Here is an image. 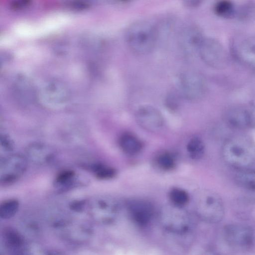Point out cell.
<instances>
[{"instance_id":"6da1fadb","label":"cell","mask_w":255,"mask_h":255,"mask_svg":"<svg viewBox=\"0 0 255 255\" xmlns=\"http://www.w3.org/2000/svg\"><path fill=\"white\" fill-rule=\"evenodd\" d=\"M222 154L229 165L240 170L247 169L255 163V143L245 134L232 136L223 143Z\"/></svg>"},{"instance_id":"7a4b0ae2","label":"cell","mask_w":255,"mask_h":255,"mask_svg":"<svg viewBox=\"0 0 255 255\" xmlns=\"http://www.w3.org/2000/svg\"><path fill=\"white\" fill-rule=\"evenodd\" d=\"M193 199L195 212L200 219L209 223H218L223 220L224 203L217 193L200 190L195 194Z\"/></svg>"},{"instance_id":"3957f363","label":"cell","mask_w":255,"mask_h":255,"mask_svg":"<svg viewBox=\"0 0 255 255\" xmlns=\"http://www.w3.org/2000/svg\"><path fill=\"white\" fill-rule=\"evenodd\" d=\"M86 210L95 222L102 225H110L116 220L120 205L114 198L101 195L87 200Z\"/></svg>"},{"instance_id":"277c9868","label":"cell","mask_w":255,"mask_h":255,"mask_svg":"<svg viewBox=\"0 0 255 255\" xmlns=\"http://www.w3.org/2000/svg\"><path fill=\"white\" fill-rule=\"evenodd\" d=\"M156 33L153 26L146 22L133 25L127 31V42L131 50L137 54H146L154 48Z\"/></svg>"},{"instance_id":"5b68a950","label":"cell","mask_w":255,"mask_h":255,"mask_svg":"<svg viewBox=\"0 0 255 255\" xmlns=\"http://www.w3.org/2000/svg\"><path fill=\"white\" fill-rule=\"evenodd\" d=\"M160 216L163 227L172 233L183 235L192 227V219L183 207L173 204L165 206L161 211Z\"/></svg>"},{"instance_id":"8992f818","label":"cell","mask_w":255,"mask_h":255,"mask_svg":"<svg viewBox=\"0 0 255 255\" xmlns=\"http://www.w3.org/2000/svg\"><path fill=\"white\" fill-rule=\"evenodd\" d=\"M28 161L26 156L19 154L1 158L0 161V186H7L16 182L25 172Z\"/></svg>"},{"instance_id":"52a82bcc","label":"cell","mask_w":255,"mask_h":255,"mask_svg":"<svg viewBox=\"0 0 255 255\" xmlns=\"http://www.w3.org/2000/svg\"><path fill=\"white\" fill-rule=\"evenodd\" d=\"M53 227L63 239L72 244L86 243L93 233L88 224L70 220H58L54 223Z\"/></svg>"},{"instance_id":"ba28073f","label":"cell","mask_w":255,"mask_h":255,"mask_svg":"<svg viewBox=\"0 0 255 255\" xmlns=\"http://www.w3.org/2000/svg\"><path fill=\"white\" fill-rule=\"evenodd\" d=\"M224 120L233 129H255V104L238 105L230 107L225 113Z\"/></svg>"},{"instance_id":"9c48e42d","label":"cell","mask_w":255,"mask_h":255,"mask_svg":"<svg viewBox=\"0 0 255 255\" xmlns=\"http://www.w3.org/2000/svg\"><path fill=\"white\" fill-rule=\"evenodd\" d=\"M202 61L208 66L217 69H223L228 65L227 54L222 45L212 38H204L198 48Z\"/></svg>"},{"instance_id":"30bf717a","label":"cell","mask_w":255,"mask_h":255,"mask_svg":"<svg viewBox=\"0 0 255 255\" xmlns=\"http://www.w3.org/2000/svg\"><path fill=\"white\" fill-rule=\"evenodd\" d=\"M223 234L226 243L237 249L248 250L254 242V231L247 225L238 223L226 225L223 228Z\"/></svg>"},{"instance_id":"8fae6325","label":"cell","mask_w":255,"mask_h":255,"mask_svg":"<svg viewBox=\"0 0 255 255\" xmlns=\"http://www.w3.org/2000/svg\"><path fill=\"white\" fill-rule=\"evenodd\" d=\"M180 88L183 96L191 101H196L204 95L206 86L204 78L193 71L182 73L179 79Z\"/></svg>"},{"instance_id":"7c38bea8","label":"cell","mask_w":255,"mask_h":255,"mask_svg":"<svg viewBox=\"0 0 255 255\" xmlns=\"http://www.w3.org/2000/svg\"><path fill=\"white\" fill-rule=\"evenodd\" d=\"M232 51L238 61L255 73V35L233 42Z\"/></svg>"},{"instance_id":"4fadbf2b","label":"cell","mask_w":255,"mask_h":255,"mask_svg":"<svg viewBox=\"0 0 255 255\" xmlns=\"http://www.w3.org/2000/svg\"><path fill=\"white\" fill-rule=\"evenodd\" d=\"M126 207L130 219L137 226L144 227L150 223L154 215V208L150 202L133 199L127 202Z\"/></svg>"},{"instance_id":"5bb4252c","label":"cell","mask_w":255,"mask_h":255,"mask_svg":"<svg viewBox=\"0 0 255 255\" xmlns=\"http://www.w3.org/2000/svg\"><path fill=\"white\" fill-rule=\"evenodd\" d=\"M135 117L137 124L148 131H159L164 126L162 115L158 109L152 106L143 105L138 108Z\"/></svg>"},{"instance_id":"9a60e30c","label":"cell","mask_w":255,"mask_h":255,"mask_svg":"<svg viewBox=\"0 0 255 255\" xmlns=\"http://www.w3.org/2000/svg\"><path fill=\"white\" fill-rule=\"evenodd\" d=\"M1 242L8 254L23 255L27 253L28 248L24 237L15 229L4 228L1 233Z\"/></svg>"},{"instance_id":"2e32d148","label":"cell","mask_w":255,"mask_h":255,"mask_svg":"<svg viewBox=\"0 0 255 255\" xmlns=\"http://www.w3.org/2000/svg\"><path fill=\"white\" fill-rule=\"evenodd\" d=\"M26 157L28 161L37 165L47 166L54 162L56 155L52 149L46 146L35 144L27 148Z\"/></svg>"},{"instance_id":"e0dca14e","label":"cell","mask_w":255,"mask_h":255,"mask_svg":"<svg viewBox=\"0 0 255 255\" xmlns=\"http://www.w3.org/2000/svg\"><path fill=\"white\" fill-rule=\"evenodd\" d=\"M53 183L57 192L63 193L79 186L81 182L75 171L66 169L56 175Z\"/></svg>"},{"instance_id":"ac0fdd59","label":"cell","mask_w":255,"mask_h":255,"mask_svg":"<svg viewBox=\"0 0 255 255\" xmlns=\"http://www.w3.org/2000/svg\"><path fill=\"white\" fill-rule=\"evenodd\" d=\"M119 144L122 151L130 155L138 154L143 148V143L140 139L128 132H125L121 135Z\"/></svg>"},{"instance_id":"d6986e66","label":"cell","mask_w":255,"mask_h":255,"mask_svg":"<svg viewBox=\"0 0 255 255\" xmlns=\"http://www.w3.org/2000/svg\"><path fill=\"white\" fill-rule=\"evenodd\" d=\"M82 167L100 180L111 179L117 175V171L114 167L100 162L83 163Z\"/></svg>"},{"instance_id":"ffe728a7","label":"cell","mask_w":255,"mask_h":255,"mask_svg":"<svg viewBox=\"0 0 255 255\" xmlns=\"http://www.w3.org/2000/svg\"><path fill=\"white\" fill-rule=\"evenodd\" d=\"M235 180L239 186L255 191V170L241 169L236 174Z\"/></svg>"},{"instance_id":"44dd1931","label":"cell","mask_w":255,"mask_h":255,"mask_svg":"<svg viewBox=\"0 0 255 255\" xmlns=\"http://www.w3.org/2000/svg\"><path fill=\"white\" fill-rule=\"evenodd\" d=\"M215 14L225 19L236 17L237 8L230 0H220L216 2L214 7Z\"/></svg>"},{"instance_id":"7402d4cb","label":"cell","mask_w":255,"mask_h":255,"mask_svg":"<svg viewBox=\"0 0 255 255\" xmlns=\"http://www.w3.org/2000/svg\"><path fill=\"white\" fill-rule=\"evenodd\" d=\"M186 149L189 157L194 160L201 159L205 152V145L198 137H193L188 142Z\"/></svg>"},{"instance_id":"603a6c76","label":"cell","mask_w":255,"mask_h":255,"mask_svg":"<svg viewBox=\"0 0 255 255\" xmlns=\"http://www.w3.org/2000/svg\"><path fill=\"white\" fill-rule=\"evenodd\" d=\"M19 207V201L16 199L3 201L0 205V218L4 220L12 218L17 212Z\"/></svg>"},{"instance_id":"cb8c5ba5","label":"cell","mask_w":255,"mask_h":255,"mask_svg":"<svg viewBox=\"0 0 255 255\" xmlns=\"http://www.w3.org/2000/svg\"><path fill=\"white\" fill-rule=\"evenodd\" d=\"M169 198L172 204L184 207L189 201V196L184 190L179 188H173L169 193Z\"/></svg>"},{"instance_id":"d4e9b609","label":"cell","mask_w":255,"mask_h":255,"mask_svg":"<svg viewBox=\"0 0 255 255\" xmlns=\"http://www.w3.org/2000/svg\"><path fill=\"white\" fill-rule=\"evenodd\" d=\"M156 163L159 168L164 171L172 170L176 166L175 157L169 152H164L158 155Z\"/></svg>"},{"instance_id":"484cf974","label":"cell","mask_w":255,"mask_h":255,"mask_svg":"<svg viewBox=\"0 0 255 255\" xmlns=\"http://www.w3.org/2000/svg\"><path fill=\"white\" fill-rule=\"evenodd\" d=\"M87 200L85 199L77 200L69 203V207L71 211L80 213L86 209Z\"/></svg>"},{"instance_id":"4316f807","label":"cell","mask_w":255,"mask_h":255,"mask_svg":"<svg viewBox=\"0 0 255 255\" xmlns=\"http://www.w3.org/2000/svg\"><path fill=\"white\" fill-rule=\"evenodd\" d=\"M67 4L71 9L77 11L83 10L89 6L88 3L82 0H72Z\"/></svg>"},{"instance_id":"83f0119b","label":"cell","mask_w":255,"mask_h":255,"mask_svg":"<svg viewBox=\"0 0 255 255\" xmlns=\"http://www.w3.org/2000/svg\"><path fill=\"white\" fill-rule=\"evenodd\" d=\"M31 0H13L10 4L14 10H19L27 7L30 4Z\"/></svg>"},{"instance_id":"f1b7e54d","label":"cell","mask_w":255,"mask_h":255,"mask_svg":"<svg viewBox=\"0 0 255 255\" xmlns=\"http://www.w3.org/2000/svg\"><path fill=\"white\" fill-rule=\"evenodd\" d=\"M166 105L171 110L175 109L178 104V99L175 94H170L166 99Z\"/></svg>"},{"instance_id":"f546056e","label":"cell","mask_w":255,"mask_h":255,"mask_svg":"<svg viewBox=\"0 0 255 255\" xmlns=\"http://www.w3.org/2000/svg\"><path fill=\"white\" fill-rule=\"evenodd\" d=\"M202 0H187L186 4L189 6L194 7L199 5Z\"/></svg>"},{"instance_id":"4dcf8cb0","label":"cell","mask_w":255,"mask_h":255,"mask_svg":"<svg viewBox=\"0 0 255 255\" xmlns=\"http://www.w3.org/2000/svg\"></svg>"}]
</instances>
